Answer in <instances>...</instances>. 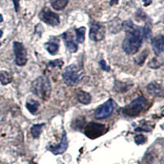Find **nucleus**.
Returning <instances> with one entry per match:
<instances>
[{
  "mask_svg": "<svg viewBox=\"0 0 164 164\" xmlns=\"http://www.w3.org/2000/svg\"><path fill=\"white\" fill-rule=\"evenodd\" d=\"M122 28L126 31V37L122 43V49L129 55L138 52L143 43V30L141 27H135L131 20L122 23Z\"/></svg>",
  "mask_w": 164,
  "mask_h": 164,
  "instance_id": "nucleus-1",
  "label": "nucleus"
},
{
  "mask_svg": "<svg viewBox=\"0 0 164 164\" xmlns=\"http://www.w3.org/2000/svg\"><path fill=\"white\" fill-rule=\"evenodd\" d=\"M31 89L36 96L43 100H48L50 97L52 91V87L49 78L41 75L34 80L32 83Z\"/></svg>",
  "mask_w": 164,
  "mask_h": 164,
  "instance_id": "nucleus-2",
  "label": "nucleus"
},
{
  "mask_svg": "<svg viewBox=\"0 0 164 164\" xmlns=\"http://www.w3.org/2000/svg\"><path fill=\"white\" fill-rule=\"evenodd\" d=\"M83 77V71L76 65H70L66 67L62 73V79L66 84L69 86H74L81 80Z\"/></svg>",
  "mask_w": 164,
  "mask_h": 164,
  "instance_id": "nucleus-3",
  "label": "nucleus"
},
{
  "mask_svg": "<svg viewBox=\"0 0 164 164\" xmlns=\"http://www.w3.org/2000/svg\"><path fill=\"white\" fill-rule=\"evenodd\" d=\"M146 104L147 100L145 98L142 97V96L136 98L131 104H129L128 105L125 107L123 109V113L124 115L130 117V118L136 117L144 110Z\"/></svg>",
  "mask_w": 164,
  "mask_h": 164,
  "instance_id": "nucleus-4",
  "label": "nucleus"
},
{
  "mask_svg": "<svg viewBox=\"0 0 164 164\" xmlns=\"http://www.w3.org/2000/svg\"><path fill=\"white\" fill-rule=\"evenodd\" d=\"M106 132V126L97 122H89L84 129V134L89 139L99 137Z\"/></svg>",
  "mask_w": 164,
  "mask_h": 164,
  "instance_id": "nucleus-5",
  "label": "nucleus"
},
{
  "mask_svg": "<svg viewBox=\"0 0 164 164\" xmlns=\"http://www.w3.org/2000/svg\"><path fill=\"white\" fill-rule=\"evenodd\" d=\"M13 51L15 54V62L16 64L20 67L25 66L27 62V49L20 42L13 43Z\"/></svg>",
  "mask_w": 164,
  "mask_h": 164,
  "instance_id": "nucleus-6",
  "label": "nucleus"
},
{
  "mask_svg": "<svg viewBox=\"0 0 164 164\" xmlns=\"http://www.w3.org/2000/svg\"><path fill=\"white\" fill-rule=\"evenodd\" d=\"M113 109H114V102L113 99H109L104 104L98 108L94 113V117L96 119L99 120L109 118L113 113Z\"/></svg>",
  "mask_w": 164,
  "mask_h": 164,
  "instance_id": "nucleus-7",
  "label": "nucleus"
},
{
  "mask_svg": "<svg viewBox=\"0 0 164 164\" xmlns=\"http://www.w3.org/2000/svg\"><path fill=\"white\" fill-rule=\"evenodd\" d=\"M40 19L44 22L47 23L49 26H58L60 23L59 16L55 12H52L51 10H49V8H44L41 11L40 14Z\"/></svg>",
  "mask_w": 164,
  "mask_h": 164,
  "instance_id": "nucleus-8",
  "label": "nucleus"
},
{
  "mask_svg": "<svg viewBox=\"0 0 164 164\" xmlns=\"http://www.w3.org/2000/svg\"><path fill=\"white\" fill-rule=\"evenodd\" d=\"M106 30L103 25L98 22H93L90 25V31H89V38L94 41H100L105 36Z\"/></svg>",
  "mask_w": 164,
  "mask_h": 164,
  "instance_id": "nucleus-9",
  "label": "nucleus"
},
{
  "mask_svg": "<svg viewBox=\"0 0 164 164\" xmlns=\"http://www.w3.org/2000/svg\"><path fill=\"white\" fill-rule=\"evenodd\" d=\"M67 147H68V140H67V133L63 131L62 134V140L60 142V144H57L56 146H53L50 149V151L54 154V155H58V154H62L67 150Z\"/></svg>",
  "mask_w": 164,
  "mask_h": 164,
  "instance_id": "nucleus-10",
  "label": "nucleus"
},
{
  "mask_svg": "<svg viewBox=\"0 0 164 164\" xmlns=\"http://www.w3.org/2000/svg\"><path fill=\"white\" fill-rule=\"evenodd\" d=\"M152 46L153 52L156 55H160L163 52L164 49V40L163 36L160 35L152 39Z\"/></svg>",
  "mask_w": 164,
  "mask_h": 164,
  "instance_id": "nucleus-11",
  "label": "nucleus"
},
{
  "mask_svg": "<svg viewBox=\"0 0 164 164\" xmlns=\"http://www.w3.org/2000/svg\"><path fill=\"white\" fill-rule=\"evenodd\" d=\"M147 90L150 94L156 97H161L163 96V89L162 86L157 82H151L150 84H148Z\"/></svg>",
  "mask_w": 164,
  "mask_h": 164,
  "instance_id": "nucleus-12",
  "label": "nucleus"
},
{
  "mask_svg": "<svg viewBox=\"0 0 164 164\" xmlns=\"http://www.w3.org/2000/svg\"><path fill=\"white\" fill-rule=\"evenodd\" d=\"M73 36H71L70 33H65L64 34V41H65V45L67 47V49H68L69 51L71 53H75L77 51L78 46L77 45L75 44V41L72 39Z\"/></svg>",
  "mask_w": 164,
  "mask_h": 164,
  "instance_id": "nucleus-13",
  "label": "nucleus"
},
{
  "mask_svg": "<svg viewBox=\"0 0 164 164\" xmlns=\"http://www.w3.org/2000/svg\"><path fill=\"white\" fill-rule=\"evenodd\" d=\"M76 98L78 101L83 104H89L91 101V95L88 92L82 90V89H78L76 91Z\"/></svg>",
  "mask_w": 164,
  "mask_h": 164,
  "instance_id": "nucleus-14",
  "label": "nucleus"
},
{
  "mask_svg": "<svg viewBox=\"0 0 164 164\" xmlns=\"http://www.w3.org/2000/svg\"><path fill=\"white\" fill-rule=\"evenodd\" d=\"M51 5L53 9L57 11L62 10L68 3V0H50Z\"/></svg>",
  "mask_w": 164,
  "mask_h": 164,
  "instance_id": "nucleus-15",
  "label": "nucleus"
},
{
  "mask_svg": "<svg viewBox=\"0 0 164 164\" xmlns=\"http://www.w3.org/2000/svg\"><path fill=\"white\" fill-rule=\"evenodd\" d=\"M12 80V76L6 71H0V82L2 84H7Z\"/></svg>",
  "mask_w": 164,
  "mask_h": 164,
  "instance_id": "nucleus-16",
  "label": "nucleus"
},
{
  "mask_svg": "<svg viewBox=\"0 0 164 164\" xmlns=\"http://www.w3.org/2000/svg\"><path fill=\"white\" fill-rule=\"evenodd\" d=\"M45 127V124L42 123V124H36L34 125L33 127H31V133L32 135L34 138H39L40 137V134H41V131H42L43 127Z\"/></svg>",
  "mask_w": 164,
  "mask_h": 164,
  "instance_id": "nucleus-17",
  "label": "nucleus"
},
{
  "mask_svg": "<svg viewBox=\"0 0 164 164\" xmlns=\"http://www.w3.org/2000/svg\"><path fill=\"white\" fill-rule=\"evenodd\" d=\"M76 35V41L79 44H82L84 40V35H85V27H82L75 30Z\"/></svg>",
  "mask_w": 164,
  "mask_h": 164,
  "instance_id": "nucleus-18",
  "label": "nucleus"
},
{
  "mask_svg": "<svg viewBox=\"0 0 164 164\" xmlns=\"http://www.w3.org/2000/svg\"><path fill=\"white\" fill-rule=\"evenodd\" d=\"M39 106H40L39 102L38 101H35V100H33L32 102H27L26 104V107L28 109V111L31 113H32V114H35L37 112Z\"/></svg>",
  "mask_w": 164,
  "mask_h": 164,
  "instance_id": "nucleus-19",
  "label": "nucleus"
},
{
  "mask_svg": "<svg viewBox=\"0 0 164 164\" xmlns=\"http://www.w3.org/2000/svg\"><path fill=\"white\" fill-rule=\"evenodd\" d=\"M47 48V50L49 52L50 54L52 55H55L56 53H58V49H59V46H58V44H56V43H47L46 45H45Z\"/></svg>",
  "mask_w": 164,
  "mask_h": 164,
  "instance_id": "nucleus-20",
  "label": "nucleus"
},
{
  "mask_svg": "<svg viewBox=\"0 0 164 164\" xmlns=\"http://www.w3.org/2000/svg\"><path fill=\"white\" fill-rule=\"evenodd\" d=\"M130 86L131 85H127V84H126L125 83H122V82H116L114 89L118 92H125V91L128 90Z\"/></svg>",
  "mask_w": 164,
  "mask_h": 164,
  "instance_id": "nucleus-21",
  "label": "nucleus"
},
{
  "mask_svg": "<svg viewBox=\"0 0 164 164\" xmlns=\"http://www.w3.org/2000/svg\"><path fill=\"white\" fill-rule=\"evenodd\" d=\"M162 62H158V60H157V58H153V59L151 60L150 62H149V67H151V68H153V69H156V68H158V67H160L161 66H162Z\"/></svg>",
  "mask_w": 164,
  "mask_h": 164,
  "instance_id": "nucleus-22",
  "label": "nucleus"
},
{
  "mask_svg": "<svg viewBox=\"0 0 164 164\" xmlns=\"http://www.w3.org/2000/svg\"><path fill=\"white\" fill-rule=\"evenodd\" d=\"M147 55H148V52H146V53H144V52H143V53H141L140 55V57H138V58H135V62H136V64H139V65H141L143 64V62L145 61V59H146V57Z\"/></svg>",
  "mask_w": 164,
  "mask_h": 164,
  "instance_id": "nucleus-23",
  "label": "nucleus"
},
{
  "mask_svg": "<svg viewBox=\"0 0 164 164\" xmlns=\"http://www.w3.org/2000/svg\"><path fill=\"white\" fill-rule=\"evenodd\" d=\"M145 137L142 135H138L135 137V142L136 144H143L145 143Z\"/></svg>",
  "mask_w": 164,
  "mask_h": 164,
  "instance_id": "nucleus-24",
  "label": "nucleus"
},
{
  "mask_svg": "<svg viewBox=\"0 0 164 164\" xmlns=\"http://www.w3.org/2000/svg\"><path fill=\"white\" fill-rule=\"evenodd\" d=\"M142 30H143V36H144V37L145 38V39H149L151 36L150 27H149L148 25H146Z\"/></svg>",
  "mask_w": 164,
  "mask_h": 164,
  "instance_id": "nucleus-25",
  "label": "nucleus"
},
{
  "mask_svg": "<svg viewBox=\"0 0 164 164\" xmlns=\"http://www.w3.org/2000/svg\"><path fill=\"white\" fill-rule=\"evenodd\" d=\"M62 64H63V62L61 59H57L53 62H50V65L53 67H62Z\"/></svg>",
  "mask_w": 164,
  "mask_h": 164,
  "instance_id": "nucleus-26",
  "label": "nucleus"
},
{
  "mask_svg": "<svg viewBox=\"0 0 164 164\" xmlns=\"http://www.w3.org/2000/svg\"><path fill=\"white\" fill-rule=\"evenodd\" d=\"M99 65H100V67H101V68H102L104 71H110V67L107 65L106 62H105L104 60H101V61L99 62Z\"/></svg>",
  "mask_w": 164,
  "mask_h": 164,
  "instance_id": "nucleus-27",
  "label": "nucleus"
},
{
  "mask_svg": "<svg viewBox=\"0 0 164 164\" xmlns=\"http://www.w3.org/2000/svg\"><path fill=\"white\" fill-rule=\"evenodd\" d=\"M12 2H13L14 4V7H15V10L17 12H19L20 10V1L19 0H12Z\"/></svg>",
  "mask_w": 164,
  "mask_h": 164,
  "instance_id": "nucleus-28",
  "label": "nucleus"
},
{
  "mask_svg": "<svg viewBox=\"0 0 164 164\" xmlns=\"http://www.w3.org/2000/svg\"><path fill=\"white\" fill-rule=\"evenodd\" d=\"M142 2H144V4L145 6H149L151 2H152V0H142Z\"/></svg>",
  "mask_w": 164,
  "mask_h": 164,
  "instance_id": "nucleus-29",
  "label": "nucleus"
},
{
  "mask_svg": "<svg viewBox=\"0 0 164 164\" xmlns=\"http://www.w3.org/2000/svg\"><path fill=\"white\" fill-rule=\"evenodd\" d=\"M2 22V16L0 14V22Z\"/></svg>",
  "mask_w": 164,
  "mask_h": 164,
  "instance_id": "nucleus-30",
  "label": "nucleus"
},
{
  "mask_svg": "<svg viewBox=\"0 0 164 164\" xmlns=\"http://www.w3.org/2000/svg\"><path fill=\"white\" fill-rule=\"evenodd\" d=\"M2 31L0 30V38L2 37Z\"/></svg>",
  "mask_w": 164,
  "mask_h": 164,
  "instance_id": "nucleus-31",
  "label": "nucleus"
},
{
  "mask_svg": "<svg viewBox=\"0 0 164 164\" xmlns=\"http://www.w3.org/2000/svg\"><path fill=\"white\" fill-rule=\"evenodd\" d=\"M0 45H1V43H0Z\"/></svg>",
  "mask_w": 164,
  "mask_h": 164,
  "instance_id": "nucleus-32",
  "label": "nucleus"
}]
</instances>
